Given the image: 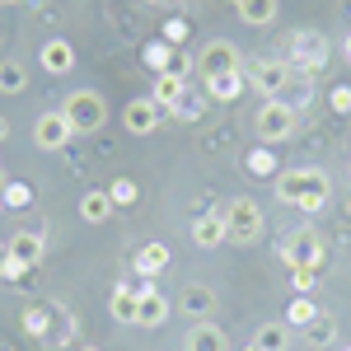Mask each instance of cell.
I'll return each mask as SVG.
<instances>
[{
    "label": "cell",
    "mask_w": 351,
    "mask_h": 351,
    "mask_svg": "<svg viewBox=\"0 0 351 351\" xmlns=\"http://www.w3.org/2000/svg\"><path fill=\"white\" fill-rule=\"evenodd\" d=\"M332 183H328L324 169H286L276 173V202L281 206H295V211H324Z\"/></svg>",
    "instance_id": "obj_1"
},
{
    "label": "cell",
    "mask_w": 351,
    "mask_h": 351,
    "mask_svg": "<svg viewBox=\"0 0 351 351\" xmlns=\"http://www.w3.org/2000/svg\"><path fill=\"white\" fill-rule=\"evenodd\" d=\"M328 56H332V43L319 28H295L291 43H286V61H291V71H295L300 80H314L328 66Z\"/></svg>",
    "instance_id": "obj_2"
},
{
    "label": "cell",
    "mask_w": 351,
    "mask_h": 351,
    "mask_svg": "<svg viewBox=\"0 0 351 351\" xmlns=\"http://www.w3.org/2000/svg\"><path fill=\"white\" fill-rule=\"evenodd\" d=\"M324 253H328V243H324V234H319L314 225L291 230V234H286V243H281V263H286L291 271H300V267L319 271V267H324Z\"/></svg>",
    "instance_id": "obj_3"
},
{
    "label": "cell",
    "mask_w": 351,
    "mask_h": 351,
    "mask_svg": "<svg viewBox=\"0 0 351 351\" xmlns=\"http://www.w3.org/2000/svg\"><path fill=\"white\" fill-rule=\"evenodd\" d=\"M220 216H225V230H230V243H258L263 239V206L253 202V197H230L225 206H220Z\"/></svg>",
    "instance_id": "obj_4"
},
{
    "label": "cell",
    "mask_w": 351,
    "mask_h": 351,
    "mask_svg": "<svg viewBox=\"0 0 351 351\" xmlns=\"http://www.w3.org/2000/svg\"><path fill=\"white\" fill-rule=\"evenodd\" d=\"M61 112H66V122L75 127V132H99V127H108V104H104V94L99 89H71L66 94V104H61Z\"/></svg>",
    "instance_id": "obj_5"
},
{
    "label": "cell",
    "mask_w": 351,
    "mask_h": 351,
    "mask_svg": "<svg viewBox=\"0 0 351 351\" xmlns=\"http://www.w3.org/2000/svg\"><path fill=\"white\" fill-rule=\"evenodd\" d=\"M253 132L263 145H281V141H291L295 136V108L286 104V99H263V108L253 117Z\"/></svg>",
    "instance_id": "obj_6"
},
{
    "label": "cell",
    "mask_w": 351,
    "mask_h": 351,
    "mask_svg": "<svg viewBox=\"0 0 351 351\" xmlns=\"http://www.w3.org/2000/svg\"><path fill=\"white\" fill-rule=\"evenodd\" d=\"M291 80H295V71H291L286 56H263V61L248 66V84L263 99H281V89H291Z\"/></svg>",
    "instance_id": "obj_7"
},
{
    "label": "cell",
    "mask_w": 351,
    "mask_h": 351,
    "mask_svg": "<svg viewBox=\"0 0 351 351\" xmlns=\"http://www.w3.org/2000/svg\"><path fill=\"white\" fill-rule=\"evenodd\" d=\"M197 71H202V80H216V75L243 71V56L230 38H211V43L202 47V56H197Z\"/></svg>",
    "instance_id": "obj_8"
},
{
    "label": "cell",
    "mask_w": 351,
    "mask_h": 351,
    "mask_svg": "<svg viewBox=\"0 0 351 351\" xmlns=\"http://www.w3.org/2000/svg\"><path fill=\"white\" fill-rule=\"evenodd\" d=\"M71 136H75V127L66 122V112H61V108L38 112V122H33V145H38V150H61Z\"/></svg>",
    "instance_id": "obj_9"
},
{
    "label": "cell",
    "mask_w": 351,
    "mask_h": 351,
    "mask_svg": "<svg viewBox=\"0 0 351 351\" xmlns=\"http://www.w3.org/2000/svg\"><path fill=\"white\" fill-rule=\"evenodd\" d=\"M160 122H164V108L145 94V99H127V108H122V127L132 136H150V132H160Z\"/></svg>",
    "instance_id": "obj_10"
},
{
    "label": "cell",
    "mask_w": 351,
    "mask_h": 351,
    "mask_svg": "<svg viewBox=\"0 0 351 351\" xmlns=\"http://www.w3.org/2000/svg\"><path fill=\"white\" fill-rule=\"evenodd\" d=\"M169 319V295L155 281H141V304H136V328H164Z\"/></svg>",
    "instance_id": "obj_11"
},
{
    "label": "cell",
    "mask_w": 351,
    "mask_h": 351,
    "mask_svg": "<svg viewBox=\"0 0 351 351\" xmlns=\"http://www.w3.org/2000/svg\"><path fill=\"white\" fill-rule=\"evenodd\" d=\"M5 253H10V263H19L24 271H33L43 258H47V239H43V234H33V230H19L14 239L5 243Z\"/></svg>",
    "instance_id": "obj_12"
},
{
    "label": "cell",
    "mask_w": 351,
    "mask_h": 351,
    "mask_svg": "<svg viewBox=\"0 0 351 351\" xmlns=\"http://www.w3.org/2000/svg\"><path fill=\"white\" fill-rule=\"evenodd\" d=\"M192 243H197V248H220V243H230V230H225L220 206H211V211H202V216L192 220Z\"/></svg>",
    "instance_id": "obj_13"
},
{
    "label": "cell",
    "mask_w": 351,
    "mask_h": 351,
    "mask_svg": "<svg viewBox=\"0 0 351 351\" xmlns=\"http://www.w3.org/2000/svg\"><path fill=\"white\" fill-rule=\"evenodd\" d=\"M38 66H43L47 75H71V71H75V47H71L66 38H47V43L38 47Z\"/></svg>",
    "instance_id": "obj_14"
},
{
    "label": "cell",
    "mask_w": 351,
    "mask_h": 351,
    "mask_svg": "<svg viewBox=\"0 0 351 351\" xmlns=\"http://www.w3.org/2000/svg\"><path fill=\"white\" fill-rule=\"evenodd\" d=\"M178 309L188 314L192 324H202V319H211V314H216V291H211V286H202V281H188V286H183V295H178Z\"/></svg>",
    "instance_id": "obj_15"
},
{
    "label": "cell",
    "mask_w": 351,
    "mask_h": 351,
    "mask_svg": "<svg viewBox=\"0 0 351 351\" xmlns=\"http://www.w3.org/2000/svg\"><path fill=\"white\" fill-rule=\"evenodd\" d=\"M183 351H230V337H225V328L211 324V319H202V324L188 328V337H183Z\"/></svg>",
    "instance_id": "obj_16"
},
{
    "label": "cell",
    "mask_w": 351,
    "mask_h": 351,
    "mask_svg": "<svg viewBox=\"0 0 351 351\" xmlns=\"http://www.w3.org/2000/svg\"><path fill=\"white\" fill-rule=\"evenodd\" d=\"M169 263H173V253H169V243H160V239H150V243H141V253H136V276H164L169 271Z\"/></svg>",
    "instance_id": "obj_17"
},
{
    "label": "cell",
    "mask_w": 351,
    "mask_h": 351,
    "mask_svg": "<svg viewBox=\"0 0 351 351\" xmlns=\"http://www.w3.org/2000/svg\"><path fill=\"white\" fill-rule=\"evenodd\" d=\"M112 211H117V206H112L108 188H89V192L80 197V220H89V225H104Z\"/></svg>",
    "instance_id": "obj_18"
},
{
    "label": "cell",
    "mask_w": 351,
    "mask_h": 351,
    "mask_svg": "<svg viewBox=\"0 0 351 351\" xmlns=\"http://www.w3.org/2000/svg\"><path fill=\"white\" fill-rule=\"evenodd\" d=\"M136 304H141V286H117L108 295V314L117 324H136Z\"/></svg>",
    "instance_id": "obj_19"
},
{
    "label": "cell",
    "mask_w": 351,
    "mask_h": 351,
    "mask_svg": "<svg viewBox=\"0 0 351 351\" xmlns=\"http://www.w3.org/2000/svg\"><path fill=\"white\" fill-rule=\"evenodd\" d=\"M183 89H188V80H178V75H155V84H150V99H155L164 112H173V104L183 99Z\"/></svg>",
    "instance_id": "obj_20"
},
{
    "label": "cell",
    "mask_w": 351,
    "mask_h": 351,
    "mask_svg": "<svg viewBox=\"0 0 351 351\" xmlns=\"http://www.w3.org/2000/svg\"><path fill=\"white\" fill-rule=\"evenodd\" d=\"M239 94H243V71H230V75L206 80V99H216V104H230V99H239Z\"/></svg>",
    "instance_id": "obj_21"
},
{
    "label": "cell",
    "mask_w": 351,
    "mask_h": 351,
    "mask_svg": "<svg viewBox=\"0 0 351 351\" xmlns=\"http://www.w3.org/2000/svg\"><path fill=\"white\" fill-rule=\"evenodd\" d=\"M239 19L248 28H267L276 19V0H239Z\"/></svg>",
    "instance_id": "obj_22"
},
{
    "label": "cell",
    "mask_w": 351,
    "mask_h": 351,
    "mask_svg": "<svg viewBox=\"0 0 351 351\" xmlns=\"http://www.w3.org/2000/svg\"><path fill=\"white\" fill-rule=\"evenodd\" d=\"M253 347L258 351H286L291 347V328L286 324H263L258 332H253Z\"/></svg>",
    "instance_id": "obj_23"
},
{
    "label": "cell",
    "mask_w": 351,
    "mask_h": 351,
    "mask_svg": "<svg viewBox=\"0 0 351 351\" xmlns=\"http://www.w3.org/2000/svg\"><path fill=\"white\" fill-rule=\"evenodd\" d=\"M28 89V66L24 61H0V94H24Z\"/></svg>",
    "instance_id": "obj_24"
},
{
    "label": "cell",
    "mask_w": 351,
    "mask_h": 351,
    "mask_svg": "<svg viewBox=\"0 0 351 351\" xmlns=\"http://www.w3.org/2000/svg\"><path fill=\"white\" fill-rule=\"evenodd\" d=\"M314 319H319V304H314L309 295H295V300H291V309H286V328H300V332H304Z\"/></svg>",
    "instance_id": "obj_25"
},
{
    "label": "cell",
    "mask_w": 351,
    "mask_h": 351,
    "mask_svg": "<svg viewBox=\"0 0 351 351\" xmlns=\"http://www.w3.org/2000/svg\"><path fill=\"white\" fill-rule=\"evenodd\" d=\"M202 108H206V94L188 84V89H183V99L173 104V117H178V122H197V117H202Z\"/></svg>",
    "instance_id": "obj_26"
},
{
    "label": "cell",
    "mask_w": 351,
    "mask_h": 351,
    "mask_svg": "<svg viewBox=\"0 0 351 351\" xmlns=\"http://www.w3.org/2000/svg\"><path fill=\"white\" fill-rule=\"evenodd\" d=\"M304 337H309V347H332V342H337V324H332L328 314H319L314 324L304 328Z\"/></svg>",
    "instance_id": "obj_27"
},
{
    "label": "cell",
    "mask_w": 351,
    "mask_h": 351,
    "mask_svg": "<svg viewBox=\"0 0 351 351\" xmlns=\"http://www.w3.org/2000/svg\"><path fill=\"white\" fill-rule=\"evenodd\" d=\"M108 197H112V206H136L141 188H136L132 178H112V183H108Z\"/></svg>",
    "instance_id": "obj_28"
},
{
    "label": "cell",
    "mask_w": 351,
    "mask_h": 351,
    "mask_svg": "<svg viewBox=\"0 0 351 351\" xmlns=\"http://www.w3.org/2000/svg\"><path fill=\"white\" fill-rule=\"evenodd\" d=\"M248 173H258V178H271V173H276V155H271L267 145H258V150L248 155Z\"/></svg>",
    "instance_id": "obj_29"
},
{
    "label": "cell",
    "mask_w": 351,
    "mask_h": 351,
    "mask_svg": "<svg viewBox=\"0 0 351 351\" xmlns=\"http://www.w3.org/2000/svg\"><path fill=\"white\" fill-rule=\"evenodd\" d=\"M192 71H197V61H192L188 52H178V47H173V52H169V66H164V75H178V80H188Z\"/></svg>",
    "instance_id": "obj_30"
},
{
    "label": "cell",
    "mask_w": 351,
    "mask_h": 351,
    "mask_svg": "<svg viewBox=\"0 0 351 351\" xmlns=\"http://www.w3.org/2000/svg\"><path fill=\"white\" fill-rule=\"evenodd\" d=\"M0 202H5V206H14V211H24L28 202H33V192H28V183H5Z\"/></svg>",
    "instance_id": "obj_31"
},
{
    "label": "cell",
    "mask_w": 351,
    "mask_h": 351,
    "mask_svg": "<svg viewBox=\"0 0 351 351\" xmlns=\"http://www.w3.org/2000/svg\"><path fill=\"white\" fill-rule=\"evenodd\" d=\"M169 52H173L169 43H150V47H145V66H150L155 75H164V66H169Z\"/></svg>",
    "instance_id": "obj_32"
},
{
    "label": "cell",
    "mask_w": 351,
    "mask_h": 351,
    "mask_svg": "<svg viewBox=\"0 0 351 351\" xmlns=\"http://www.w3.org/2000/svg\"><path fill=\"white\" fill-rule=\"evenodd\" d=\"M291 281H295V291L300 295H309V291H314V286H319V271H309V267H300L295 276H291Z\"/></svg>",
    "instance_id": "obj_33"
},
{
    "label": "cell",
    "mask_w": 351,
    "mask_h": 351,
    "mask_svg": "<svg viewBox=\"0 0 351 351\" xmlns=\"http://www.w3.org/2000/svg\"><path fill=\"white\" fill-rule=\"evenodd\" d=\"M328 99H332V112H351V84H337Z\"/></svg>",
    "instance_id": "obj_34"
},
{
    "label": "cell",
    "mask_w": 351,
    "mask_h": 351,
    "mask_svg": "<svg viewBox=\"0 0 351 351\" xmlns=\"http://www.w3.org/2000/svg\"><path fill=\"white\" fill-rule=\"evenodd\" d=\"M24 324H28V332H43V328H47V309H38V304H33V309L24 314Z\"/></svg>",
    "instance_id": "obj_35"
},
{
    "label": "cell",
    "mask_w": 351,
    "mask_h": 351,
    "mask_svg": "<svg viewBox=\"0 0 351 351\" xmlns=\"http://www.w3.org/2000/svg\"><path fill=\"white\" fill-rule=\"evenodd\" d=\"M5 267H10V253H5V243H0V281H5Z\"/></svg>",
    "instance_id": "obj_36"
},
{
    "label": "cell",
    "mask_w": 351,
    "mask_h": 351,
    "mask_svg": "<svg viewBox=\"0 0 351 351\" xmlns=\"http://www.w3.org/2000/svg\"><path fill=\"white\" fill-rule=\"evenodd\" d=\"M342 56H347V66H351V33L342 38Z\"/></svg>",
    "instance_id": "obj_37"
},
{
    "label": "cell",
    "mask_w": 351,
    "mask_h": 351,
    "mask_svg": "<svg viewBox=\"0 0 351 351\" xmlns=\"http://www.w3.org/2000/svg\"><path fill=\"white\" fill-rule=\"evenodd\" d=\"M5 141H10V122L0 117V145H5Z\"/></svg>",
    "instance_id": "obj_38"
},
{
    "label": "cell",
    "mask_w": 351,
    "mask_h": 351,
    "mask_svg": "<svg viewBox=\"0 0 351 351\" xmlns=\"http://www.w3.org/2000/svg\"><path fill=\"white\" fill-rule=\"evenodd\" d=\"M5 183H10V178H5V173H0V192H5Z\"/></svg>",
    "instance_id": "obj_39"
},
{
    "label": "cell",
    "mask_w": 351,
    "mask_h": 351,
    "mask_svg": "<svg viewBox=\"0 0 351 351\" xmlns=\"http://www.w3.org/2000/svg\"><path fill=\"white\" fill-rule=\"evenodd\" d=\"M75 351H99V347H75Z\"/></svg>",
    "instance_id": "obj_40"
},
{
    "label": "cell",
    "mask_w": 351,
    "mask_h": 351,
    "mask_svg": "<svg viewBox=\"0 0 351 351\" xmlns=\"http://www.w3.org/2000/svg\"><path fill=\"white\" fill-rule=\"evenodd\" d=\"M0 5H19V0H0Z\"/></svg>",
    "instance_id": "obj_41"
},
{
    "label": "cell",
    "mask_w": 351,
    "mask_h": 351,
    "mask_svg": "<svg viewBox=\"0 0 351 351\" xmlns=\"http://www.w3.org/2000/svg\"><path fill=\"white\" fill-rule=\"evenodd\" d=\"M243 351H258V347H253V342H248V347H243Z\"/></svg>",
    "instance_id": "obj_42"
},
{
    "label": "cell",
    "mask_w": 351,
    "mask_h": 351,
    "mask_svg": "<svg viewBox=\"0 0 351 351\" xmlns=\"http://www.w3.org/2000/svg\"><path fill=\"white\" fill-rule=\"evenodd\" d=\"M0 211H5V202H0Z\"/></svg>",
    "instance_id": "obj_43"
},
{
    "label": "cell",
    "mask_w": 351,
    "mask_h": 351,
    "mask_svg": "<svg viewBox=\"0 0 351 351\" xmlns=\"http://www.w3.org/2000/svg\"><path fill=\"white\" fill-rule=\"evenodd\" d=\"M342 351H351V347H342Z\"/></svg>",
    "instance_id": "obj_44"
},
{
    "label": "cell",
    "mask_w": 351,
    "mask_h": 351,
    "mask_svg": "<svg viewBox=\"0 0 351 351\" xmlns=\"http://www.w3.org/2000/svg\"><path fill=\"white\" fill-rule=\"evenodd\" d=\"M234 5H239V0H234Z\"/></svg>",
    "instance_id": "obj_45"
}]
</instances>
